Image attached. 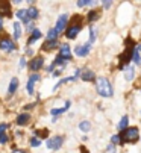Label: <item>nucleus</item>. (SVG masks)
I'll list each match as a JSON object with an SVG mask.
<instances>
[{
  "label": "nucleus",
  "instance_id": "20",
  "mask_svg": "<svg viewBox=\"0 0 141 153\" xmlns=\"http://www.w3.org/2000/svg\"><path fill=\"white\" fill-rule=\"evenodd\" d=\"M68 108H70V102H65V106H64V108H59V109H52L50 114H52V115H59V114L65 112Z\"/></svg>",
  "mask_w": 141,
  "mask_h": 153
},
{
  "label": "nucleus",
  "instance_id": "16",
  "mask_svg": "<svg viewBox=\"0 0 141 153\" xmlns=\"http://www.w3.org/2000/svg\"><path fill=\"white\" fill-rule=\"evenodd\" d=\"M134 77H135V70H134V67L128 65V67L125 68V79L126 80H134Z\"/></svg>",
  "mask_w": 141,
  "mask_h": 153
},
{
  "label": "nucleus",
  "instance_id": "27",
  "mask_svg": "<svg viewBox=\"0 0 141 153\" xmlns=\"http://www.w3.org/2000/svg\"><path fill=\"white\" fill-rule=\"evenodd\" d=\"M79 129L82 130V132H88V130L91 129V124H90V121H82V123L79 124Z\"/></svg>",
  "mask_w": 141,
  "mask_h": 153
},
{
  "label": "nucleus",
  "instance_id": "14",
  "mask_svg": "<svg viewBox=\"0 0 141 153\" xmlns=\"http://www.w3.org/2000/svg\"><path fill=\"white\" fill-rule=\"evenodd\" d=\"M17 17H18L25 25H29V23H31V20H29V17H28L26 9H20V11H17Z\"/></svg>",
  "mask_w": 141,
  "mask_h": 153
},
{
  "label": "nucleus",
  "instance_id": "34",
  "mask_svg": "<svg viewBox=\"0 0 141 153\" xmlns=\"http://www.w3.org/2000/svg\"><path fill=\"white\" fill-rule=\"evenodd\" d=\"M20 67H25V58L20 59Z\"/></svg>",
  "mask_w": 141,
  "mask_h": 153
},
{
  "label": "nucleus",
  "instance_id": "3",
  "mask_svg": "<svg viewBox=\"0 0 141 153\" xmlns=\"http://www.w3.org/2000/svg\"><path fill=\"white\" fill-rule=\"evenodd\" d=\"M79 21H82V18L78 15V17H75L73 18V25L72 26H68V29L65 30V36L68 38V39H75L76 36H78V33L81 32V29H82V23H79Z\"/></svg>",
  "mask_w": 141,
  "mask_h": 153
},
{
  "label": "nucleus",
  "instance_id": "28",
  "mask_svg": "<svg viewBox=\"0 0 141 153\" xmlns=\"http://www.w3.org/2000/svg\"><path fill=\"white\" fill-rule=\"evenodd\" d=\"M132 59H134V62H135V64L141 65V55H140V53H138L137 50L134 52V55H132Z\"/></svg>",
  "mask_w": 141,
  "mask_h": 153
},
{
  "label": "nucleus",
  "instance_id": "22",
  "mask_svg": "<svg viewBox=\"0 0 141 153\" xmlns=\"http://www.w3.org/2000/svg\"><path fill=\"white\" fill-rule=\"evenodd\" d=\"M12 29H14V38L15 39H18L20 36H21V27H20V23H12Z\"/></svg>",
  "mask_w": 141,
  "mask_h": 153
},
{
  "label": "nucleus",
  "instance_id": "36",
  "mask_svg": "<svg viewBox=\"0 0 141 153\" xmlns=\"http://www.w3.org/2000/svg\"><path fill=\"white\" fill-rule=\"evenodd\" d=\"M137 52H138V53L141 52V44H138V46H137Z\"/></svg>",
  "mask_w": 141,
  "mask_h": 153
},
{
  "label": "nucleus",
  "instance_id": "21",
  "mask_svg": "<svg viewBox=\"0 0 141 153\" xmlns=\"http://www.w3.org/2000/svg\"><path fill=\"white\" fill-rule=\"evenodd\" d=\"M40 38H41V30H40V29H34V30H32V36L29 38V44L35 42V41L40 39Z\"/></svg>",
  "mask_w": 141,
  "mask_h": 153
},
{
  "label": "nucleus",
  "instance_id": "12",
  "mask_svg": "<svg viewBox=\"0 0 141 153\" xmlns=\"http://www.w3.org/2000/svg\"><path fill=\"white\" fill-rule=\"evenodd\" d=\"M0 14L11 17V5L8 2H0Z\"/></svg>",
  "mask_w": 141,
  "mask_h": 153
},
{
  "label": "nucleus",
  "instance_id": "37",
  "mask_svg": "<svg viewBox=\"0 0 141 153\" xmlns=\"http://www.w3.org/2000/svg\"><path fill=\"white\" fill-rule=\"evenodd\" d=\"M2 26H3V20H2V17H0V29H2Z\"/></svg>",
  "mask_w": 141,
  "mask_h": 153
},
{
  "label": "nucleus",
  "instance_id": "25",
  "mask_svg": "<svg viewBox=\"0 0 141 153\" xmlns=\"http://www.w3.org/2000/svg\"><path fill=\"white\" fill-rule=\"evenodd\" d=\"M99 17H100L99 11H91V12L88 14V21H90V23H93V21H96Z\"/></svg>",
  "mask_w": 141,
  "mask_h": 153
},
{
  "label": "nucleus",
  "instance_id": "7",
  "mask_svg": "<svg viewBox=\"0 0 141 153\" xmlns=\"http://www.w3.org/2000/svg\"><path fill=\"white\" fill-rule=\"evenodd\" d=\"M67 23H68V17H67L65 14H62V15L58 18V21H56V27H55V30H56L58 33H61V32L67 27Z\"/></svg>",
  "mask_w": 141,
  "mask_h": 153
},
{
  "label": "nucleus",
  "instance_id": "18",
  "mask_svg": "<svg viewBox=\"0 0 141 153\" xmlns=\"http://www.w3.org/2000/svg\"><path fill=\"white\" fill-rule=\"evenodd\" d=\"M56 46H58V41H46L43 44V50L49 52V50H53Z\"/></svg>",
  "mask_w": 141,
  "mask_h": 153
},
{
  "label": "nucleus",
  "instance_id": "26",
  "mask_svg": "<svg viewBox=\"0 0 141 153\" xmlns=\"http://www.w3.org/2000/svg\"><path fill=\"white\" fill-rule=\"evenodd\" d=\"M56 38H58V32L55 29H50L49 33H47V41H56Z\"/></svg>",
  "mask_w": 141,
  "mask_h": 153
},
{
  "label": "nucleus",
  "instance_id": "15",
  "mask_svg": "<svg viewBox=\"0 0 141 153\" xmlns=\"http://www.w3.org/2000/svg\"><path fill=\"white\" fill-rule=\"evenodd\" d=\"M29 120H31L29 114H20V115L17 117V124H18V126H25V124L29 123Z\"/></svg>",
  "mask_w": 141,
  "mask_h": 153
},
{
  "label": "nucleus",
  "instance_id": "19",
  "mask_svg": "<svg viewBox=\"0 0 141 153\" xmlns=\"http://www.w3.org/2000/svg\"><path fill=\"white\" fill-rule=\"evenodd\" d=\"M17 88H18V79L14 77V79L11 80V83H9V90H8V93H9V94H14V93L17 91Z\"/></svg>",
  "mask_w": 141,
  "mask_h": 153
},
{
  "label": "nucleus",
  "instance_id": "10",
  "mask_svg": "<svg viewBox=\"0 0 141 153\" xmlns=\"http://www.w3.org/2000/svg\"><path fill=\"white\" fill-rule=\"evenodd\" d=\"M90 50H91V44H90V42H87V44H84V46H78L75 49V53L78 56H87L90 53Z\"/></svg>",
  "mask_w": 141,
  "mask_h": 153
},
{
  "label": "nucleus",
  "instance_id": "23",
  "mask_svg": "<svg viewBox=\"0 0 141 153\" xmlns=\"http://www.w3.org/2000/svg\"><path fill=\"white\" fill-rule=\"evenodd\" d=\"M128 124H129V118L125 115V117L120 120V123H119V126H117V129H119V130H125V129H128Z\"/></svg>",
  "mask_w": 141,
  "mask_h": 153
},
{
  "label": "nucleus",
  "instance_id": "4",
  "mask_svg": "<svg viewBox=\"0 0 141 153\" xmlns=\"http://www.w3.org/2000/svg\"><path fill=\"white\" fill-rule=\"evenodd\" d=\"M134 52H135V49H134V42L129 39V46H126L125 53H123V55H120V68H123V64H128V62L131 61V58H132Z\"/></svg>",
  "mask_w": 141,
  "mask_h": 153
},
{
  "label": "nucleus",
  "instance_id": "9",
  "mask_svg": "<svg viewBox=\"0 0 141 153\" xmlns=\"http://www.w3.org/2000/svg\"><path fill=\"white\" fill-rule=\"evenodd\" d=\"M59 56L64 59V61H70L72 59V50H70V46L68 44H62L61 49H59Z\"/></svg>",
  "mask_w": 141,
  "mask_h": 153
},
{
  "label": "nucleus",
  "instance_id": "2",
  "mask_svg": "<svg viewBox=\"0 0 141 153\" xmlns=\"http://www.w3.org/2000/svg\"><path fill=\"white\" fill-rule=\"evenodd\" d=\"M120 138H122V144L123 143H137L140 138V132L137 127H128L120 132Z\"/></svg>",
  "mask_w": 141,
  "mask_h": 153
},
{
  "label": "nucleus",
  "instance_id": "33",
  "mask_svg": "<svg viewBox=\"0 0 141 153\" xmlns=\"http://www.w3.org/2000/svg\"><path fill=\"white\" fill-rule=\"evenodd\" d=\"M111 5H112V2H103V6H105V8H109Z\"/></svg>",
  "mask_w": 141,
  "mask_h": 153
},
{
  "label": "nucleus",
  "instance_id": "24",
  "mask_svg": "<svg viewBox=\"0 0 141 153\" xmlns=\"http://www.w3.org/2000/svg\"><path fill=\"white\" fill-rule=\"evenodd\" d=\"M26 12H28L29 20H35V18H38V9H37V8H29V9H26Z\"/></svg>",
  "mask_w": 141,
  "mask_h": 153
},
{
  "label": "nucleus",
  "instance_id": "38",
  "mask_svg": "<svg viewBox=\"0 0 141 153\" xmlns=\"http://www.w3.org/2000/svg\"><path fill=\"white\" fill-rule=\"evenodd\" d=\"M82 152H84V153H88V152H87V150H85V149H82Z\"/></svg>",
  "mask_w": 141,
  "mask_h": 153
},
{
  "label": "nucleus",
  "instance_id": "6",
  "mask_svg": "<svg viewBox=\"0 0 141 153\" xmlns=\"http://www.w3.org/2000/svg\"><path fill=\"white\" fill-rule=\"evenodd\" d=\"M0 49L5 52H12V50H15V44L9 38H2L0 39Z\"/></svg>",
  "mask_w": 141,
  "mask_h": 153
},
{
  "label": "nucleus",
  "instance_id": "8",
  "mask_svg": "<svg viewBox=\"0 0 141 153\" xmlns=\"http://www.w3.org/2000/svg\"><path fill=\"white\" fill-rule=\"evenodd\" d=\"M43 65H44V59H43L41 56H38V58H34V59L29 62V68H31L32 71H38Z\"/></svg>",
  "mask_w": 141,
  "mask_h": 153
},
{
  "label": "nucleus",
  "instance_id": "29",
  "mask_svg": "<svg viewBox=\"0 0 141 153\" xmlns=\"http://www.w3.org/2000/svg\"><path fill=\"white\" fill-rule=\"evenodd\" d=\"M111 144H112V146L122 144V138H120V135H114V137L111 138Z\"/></svg>",
  "mask_w": 141,
  "mask_h": 153
},
{
  "label": "nucleus",
  "instance_id": "13",
  "mask_svg": "<svg viewBox=\"0 0 141 153\" xmlns=\"http://www.w3.org/2000/svg\"><path fill=\"white\" fill-rule=\"evenodd\" d=\"M81 77H82V80H85V82H91V80L96 79V76H94V71H91V70H84V71L81 73Z\"/></svg>",
  "mask_w": 141,
  "mask_h": 153
},
{
  "label": "nucleus",
  "instance_id": "11",
  "mask_svg": "<svg viewBox=\"0 0 141 153\" xmlns=\"http://www.w3.org/2000/svg\"><path fill=\"white\" fill-rule=\"evenodd\" d=\"M38 80H40V74H32L29 77V80H28V93L29 94H34V86Z\"/></svg>",
  "mask_w": 141,
  "mask_h": 153
},
{
  "label": "nucleus",
  "instance_id": "1",
  "mask_svg": "<svg viewBox=\"0 0 141 153\" xmlns=\"http://www.w3.org/2000/svg\"><path fill=\"white\" fill-rule=\"evenodd\" d=\"M96 88H97L99 96H102V97H112V94H114L112 86H111L109 80L105 79V77H99V79H97Z\"/></svg>",
  "mask_w": 141,
  "mask_h": 153
},
{
  "label": "nucleus",
  "instance_id": "5",
  "mask_svg": "<svg viewBox=\"0 0 141 153\" xmlns=\"http://www.w3.org/2000/svg\"><path fill=\"white\" fill-rule=\"evenodd\" d=\"M64 143V138L62 137H53V138H49L47 140V149L49 150H58Z\"/></svg>",
  "mask_w": 141,
  "mask_h": 153
},
{
  "label": "nucleus",
  "instance_id": "17",
  "mask_svg": "<svg viewBox=\"0 0 141 153\" xmlns=\"http://www.w3.org/2000/svg\"><path fill=\"white\" fill-rule=\"evenodd\" d=\"M6 124H0V144H6L8 143V137L5 134V130H6Z\"/></svg>",
  "mask_w": 141,
  "mask_h": 153
},
{
  "label": "nucleus",
  "instance_id": "31",
  "mask_svg": "<svg viewBox=\"0 0 141 153\" xmlns=\"http://www.w3.org/2000/svg\"><path fill=\"white\" fill-rule=\"evenodd\" d=\"M40 144H41V141H40V138H35V137H34V138L31 140V146H32V147H38Z\"/></svg>",
  "mask_w": 141,
  "mask_h": 153
},
{
  "label": "nucleus",
  "instance_id": "30",
  "mask_svg": "<svg viewBox=\"0 0 141 153\" xmlns=\"http://www.w3.org/2000/svg\"><path fill=\"white\" fill-rule=\"evenodd\" d=\"M94 41H96V30L93 27H90V44H93Z\"/></svg>",
  "mask_w": 141,
  "mask_h": 153
},
{
  "label": "nucleus",
  "instance_id": "32",
  "mask_svg": "<svg viewBox=\"0 0 141 153\" xmlns=\"http://www.w3.org/2000/svg\"><path fill=\"white\" fill-rule=\"evenodd\" d=\"M88 5H93V2H78V6L82 8V6H88Z\"/></svg>",
  "mask_w": 141,
  "mask_h": 153
},
{
  "label": "nucleus",
  "instance_id": "35",
  "mask_svg": "<svg viewBox=\"0 0 141 153\" xmlns=\"http://www.w3.org/2000/svg\"><path fill=\"white\" fill-rule=\"evenodd\" d=\"M32 29H34V23H29L28 25V30H32Z\"/></svg>",
  "mask_w": 141,
  "mask_h": 153
}]
</instances>
